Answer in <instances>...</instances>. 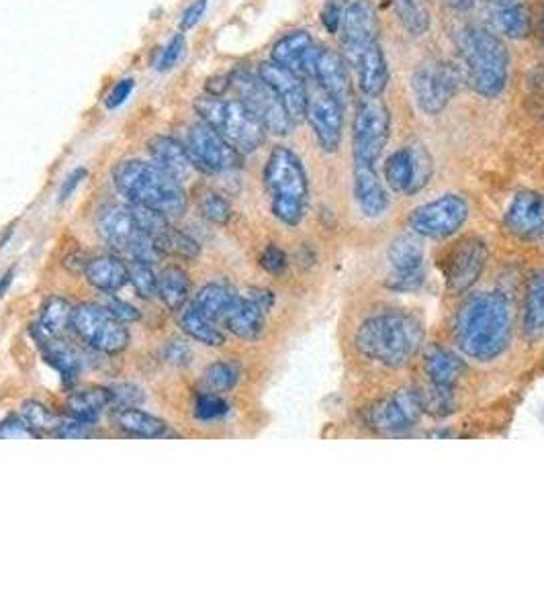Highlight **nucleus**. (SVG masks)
<instances>
[{
	"instance_id": "f257e3e1",
	"label": "nucleus",
	"mask_w": 544,
	"mask_h": 613,
	"mask_svg": "<svg viewBox=\"0 0 544 613\" xmlns=\"http://www.w3.org/2000/svg\"><path fill=\"white\" fill-rule=\"evenodd\" d=\"M512 338V305L502 293L471 295L459 309L455 340L465 356L489 362L502 356Z\"/></svg>"
},
{
	"instance_id": "f03ea898",
	"label": "nucleus",
	"mask_w": 544,
	"mask_h": 613,
	"mask_svg": "<svg viewBox=\"0 0 544 613\" xmlns=\"http://www.w3.org/2000/svg\"><path fill=\"white\" fill-rule=\"evenodd\" d=\"M424 342V325L403 311H385L360 323L356 350L383 366L399 368L410 362Z\"/></svg>"
},
{
	"instance_id": "7ed1b4c3",
	"label": "nucleus",
	"mask_w": 544,
	"mask_h": 613,
	"mask_svg": "<svg viewBox=\"0 0 544 613\" xmlns=\"http://www.w3.org/2000/svg\"><path fill=\"white\" fill-rule=\"evenodd\" d=\"M113 184L129 205L156 211L164 217H180L187 211L183 182L146 160H123L113 170Z\"/></svg>"
},
{
	"instance_id": "20e7f679",
	"label": "nucleus",
	"mask_w": 544,
	"mask_h": 613,
	"mask_svg": "<svg viewBox=\"0 0 544 613\" xmlns=\"http://www.w3.org/2000/svg\"><path fill=\"white\" fill-rule=\"evenodd\" d=\"M457 47L463 58L471 88L485 99L502 94L510 74L506 43L481 27H463L457 33Z\"/></svg>"
},
{
	"instance_id": "39448f33",
	"label": "nucleus",
	"mask_w": 544,
	"mask_h": 613,
	"mask_svg": "<svg viewBox=\"0 0 544 613\" xmlns=\"http://www.w3.org/2000/svg\"><path fill=\"white\" fill-rule=\"evenodd\" d=\"M264 186L270 211L283 225L297 227L307 213L309 180L301 158L287 146L270 152L264 166Z\"/></svg>"
},
{
	"instance_id": "423d86ee",
	"label": "nucleus",
	"mask_w": 544,
	"mask_h": 613,
	"mask_svg": "<svg viewBox=\"0 0 544 613\" xmlns=\"http://www.w3.org/2000/svg\"><path fill=\"white\" fill-rule=\"evenodd\" d=\"M195 111L242 156L262 148L266 129L242 101L207 94L195 101Z\"/></svg>"
},
{
	"instance_id": "0eeeda50",
	"label": "nucleus",
	"mask_w": 544,
	"mask_h": 613,
	"mask_svg": "<svg viewBox=\"0 0 544 613\" xmlns=\"http://www.w3.org/2000/svg\"><path fill=\"white\" fill-rule=\"evenodd\" d=\"M70 327L86 346L109 356L121 354L131 342L125 323L115 319L105 305L97 303H82L74 307Z\"/></svg>"
},
{
	"instance_id": "6e6552de",
	"label": "nucleus",
	"mask_w": 544,
	"mask_h": 613,
	"mask_svg": "<svg viewBox=\"0 0 544 613\" xmlns=\"http://www.w3.org/2000/svg\"><path fill=\"white\" fill-rule=\"evenodd\" d=\"M230 88H234V92L238 94V101H242L254 113V117L264 125L266 133L272 135L291 133L295 123L287 115L275 90L260 78V74L238 70L230 74Z\"/></svg>"
},
{
	"instance_id": "1a4fd4ad",
	"label": "nucleus",
	"mask_w": 544,
	"mask_h": 613,
	"mask_svg": "<svg viewBox=\"0 0 544 613\" xmlns=\"http://www.w3.org/2000/svg\"><path fill=\"white\" fill-rule=\"evenodd\" d=\"M391 133V113L381 97H367L360 101L352 125L354 162L371 164L379 160Z\"/></svg>"
},
{
	"instance_id": "9d476101",
	"label": "nucleus",
	"mask_w": 544,
	"mask_h": 613,
	"mask_svg": "<svg viewBox=\"0 0 544 613\" xmlns=\"http://www.w3.org/2000/svg\"><path fill=\"white\" fill-rule=\"evenodd\" d=\"M185 148L197 168L205 174H223L240 168L242 154L236 152L213 127L205 121L193 123L187 131Z\"/></svg>"
},
{
	"instance_id": "9b49d317",
	"label": "nucleus",
	"mask_w": 544,
	"mask_h": 613,
	"mask_svg": "<svg viewBox=\"0 0 544 613\" xmlns=\"http://www.w3.org/2000/svg\"><path fill=\"white\" fill-rule=\"evenodd\" d=\"M469 219V203L459 195H442L418 207L410 217V227L416 235L432 240L450 238Z\"/></svg>"
},
{
	"instance_id": "f8f14e48",
	"label": "nucleus",
	"mask_w": 544,
	"mask_h": 613,
	"mask_svg": "<svg viewBox=\"0 0 544 613\" xmlns=\"http://www.w3.org/2000/svg\"><path fill=\"white\" fill-rule=\"evenodd\" d=\"M459 88V72L450 64H424L412 78V90L418 107L426 115H438L446 109Z\"/></svg>"
},
{
	"instance_id": "ddd939ff",
	"label": "nucleus",
	"mask_w": 544,
	"mask_h": 613,
	"mask_svg": "<svg viewBox=\"0 0 544 613\" xmlns=\"http://www.w3.org/2000/svg\"><path fill=\"white\" fill-rule=\"evenodd\" d=\"M424 395L418 389H401L369 411L371 428L387 434H403L416 428L424 413Z\"/></svg>"
},
{
	"instance_id": "4468645a",
	"label": "nucleus",
	"mask_w": 544,
	"mask_h": 613,
	"mask_svg": "<svg viewBox=\"0 0 544 613\" xmlns=\"http://www.w3.org/2000/svg\"><path fill=\"white\" fill-rule=\"evenodd\" d=\"M305 119L309 121L320 148L328 154H334L342 141L344 107L334 97H330L324 88L315 84V88L309 90Z\"/></svg>"
},
{
	"instance_id": "2eb2a0df",
	"label": "nucleus",
	"mask_w": 544,
	"mask_h": 613,
	"mask_svg": "<svg viewBox=\"0 0 544 613\" xmlns=\"http://www.w3.org/2000/svg\"><path fill=\"white\" fill-rule=\"evenodd\" d=\"M275 305V295L266 289H250L238 299L234 309L225 315L223 325L228 327L236 338L258 340L264 332L266 315Z\"/></svg>"
},
{
	"instance_id": "dca6fc26",
	"label": "nucleus",
	"mask_w": 544,
	"mask_h": 613,
	"mask_svg": "<svg viewBox=\"0 0 544 613\" xmlns=\"http://www.w3.org/2000/svg\"><path fill=\"white\" fill-rule=\"evenodd\" d=\"M344 58L352 66L362 92L367 97H381L389 82V68L379 39L346 47Z\"/></svg>"
},
{
	"instance_id": "f3484780",
	"label": "nucleus",
	"mask_w": 544,
	"mask_h": 613,
	"mask_svg": "<svg viewBox=\"0 0 544 613\" xmlns=\"http://www.w3.org/2000/svg\"><path fill=\"white\" fill-rule=\"evenodd\" d=\"M487 264V248L481 240L469 238L450 254L446 266V287L450 293L465 295L481 278Z\"/></svg>"
},
{
	"instance_id": "a211bd4d",
	"label": "nucleus",
	"mask_w": 544,
	"mask_h": 613,
	"mask_svg": "<svg viewBox=\"0 0 544 613\" xmlns=\"http://www.w3.org/2000/svg\"><path fill=\"white\" fill-rule=\"evenodd\" d=\"M258 74L272 90H275V94L279 97V101L283 103L291 121L293 123L303 121L305 113H307V99H309V90H307L303 78L293 74L291 70L275 64V62H264L260 66Z\"/></svg>"
},
{
	"instance_id": "6ab92c4d",
	"label": "nucleus",
	"mask_w": 544,
	"mask_h": 613,
	"mask_svg": "<svg viewBox=\"0 0 544 613\" xmlns=\"http://www.w3.org/2000/svg\"><path fill=\"white\" fill-rule=\"evenodd\" d=\"M320 50L322 47L313 41L307 31H293L272 47V62L301 78H313Z\"/></svg>"
},
{
	"instance_id": "aec40b11",
	"label": "nucleus",
	"mask_w": 544,
	"mask_h": 613,
	"mask_svg": "<svg viewBox=\"0 0 544 613\" xmlns=\"http://www.w3.org/2000/svg\"><path fill=\"white\" fill-rule=\"evenodd\" d=\"M97 231L107 246L119 254H127L129 246L135 242L140 233H144L135 221L131 205H107L99 211Z\"/></svg>"
},
{
	"instance_id": "412c9836",
	"label": "nucleus",
	"mask_w": 544,
	"mask_h": 613,
	"mask_svg": "<svg viewBox=\"0 0 544 613\" xmlns=\"http://www.w3.org/2000/svg\"><path fill=\"white\" fill-rule=\"evenodd\" d=\"M379 39V19L371 0H352L342 11L340 43L342 50Z\"/></svg>"
},
{
	"instance_id": "4be33fe9",
	"label": "nucleus",
	"mask_w": 544,
	"mask_h": 613,
	"mask_svg": "<svg viewBox=\"0 0 544 613\" xmlns=\"http://www.w3.org/2000/svg\"><path fill=\"white\" fill-rule=\"evenodd\" d=\"M315 84L324 88L330 97H334L342 107L350 101V74H348V62L344 56L332 50H320L313 74Z\"/></svg>"
},
{
	"instance_id": "5701e85b",
	"label": "nucleus",
	"mask_w": 544,
	"mask_h": 613,
	"mask_svg": "<svg viewBox=\"0 0 544 613\" xmlns=\"http://www.w3.org/2000/svg\"><path fill=\"white\" fill-rule=\"evenodd\" d=\"M354 199L365 217H381L389 207V197L375 166L354 162Z\"/></svg>"
},
{
	"instance_id": "b1692460",
	"label": "nucleus",
	"mask_w": 544,
	"mask_h": 613,
	"mask_svg": "<svg viewBox=\"0 0 544 613\" xmlns=\"http://www.w3.org/2000/svg\"><path fill=\"white\" fill-rule=\"evenodd\" d=\"M148 152L152 156V162L158 164L164 172L174 176L178 182L189 180L197 168L185 148V144H180L174 137L168 135H156L148 141Z\"/></svg>"
},
{
	"instance_id": "393cba45",
	"label": "nucleus",
	"mask_w": 544,
	"mask_h": 613,
	"mask_svg": "<svg viewBox=\"0 0 544 613\" xmlns=\"http://www.w3.org/2000/svg\"><path fill=\"white\" fill-rule=\"evenodd\" d=\"M84 276L90 287L113 295L129 282V266L117 254H101L97 258H90Z\"/></svg>"
},
{
	"instance_id": "a878e982",
	"label": "nucleus",
	"mask_w": 544,
	"mask_h": 613,
	"mask_svg": "<svg viewBox=\"0 0 544 613\" xmlns=\"http://www.w3.org/2000/svg\"><path fill=\"white\" fill-rule=\"evenodd\" d=\"M506 225L522 238L540 233L544 229V199L536 193H520L506 213Z\"/></svg>"
},
{
	"instance_id": "bb28decb",
	"label": "nucleus",
	"mask_w": 544,
	"mask_h": 613,
	"mask_svg": "<svg viewBox=\"0 0 544 613\" xmlns=\"http://www.w3.org/2000/svg\"><path fill=\"white\" fill-rule=\"evenodd\" d=\"M113 421L117 430L133 438H146V440H160L166 438L168 423L152 413H146L135 407H115Z\"/></svg>"
},
{
	"instance_id": "cd10ccee",
	"label": "nucleus",
	"mask_w": 544,
	"mask_h": 613,
	"mask_svg": "<svg viewBox=\"0 0 544 613\" xmlns=\"http://www.w3.org/2000/svg\"><path fill=\"white\" fill-rule=\"evenodd\" d=\"M72 311L74 307L64 297L52 295L45 299L39 321L33 325V336L37 342L43 344L48 340H60L72 325Z\"/></svg>"
},
{
	"instance_id": "c85d7f7f",
	"label": "nucleus",
	"mask_w": 544,
	"mask_h": 613,
	"mask_svg": "<svg viewBox=\"0 0 544 613\" xmlns=\"http://www.w3.org/2000/svg\"><path fill=\"white\" fill-rule=\"evenodd\" d=\"M158 297L166 309L180 313L191 299V278L185 268L166 266L158 274Z\"/></svg>"
},
{
	"instance_id": "c756f323",
	"label": "nucleus",
	"mask_w": 544,
	"mask_h": 613,
	"mask_svg": "<svg viewBox=\"0 0 544 613\" xmlns=\"http://www.w3.org/2000/svg\"><path fill=\"white\" fill-rule=\"evenodd\" d=\"M465 372L463 360L450 350L436 348L426 356V374L434 389L452 391Z\"/></svg>"
},
{
	"instance_id": "7c9ffc66",
	"label": "nucleus",
	"mask_w": 544,
	"mask_h": 613,
	"mask_svg": "<svg viewBox=\"0 0 544 613\" xmlns=\"http://www.w3.org/2000/svg\"><path fill=\"white\" fill-rule=\"evenodd\" d=\"M68 413L70 417L90 423V426H95L99 421L101 413L105 409H111L115 405L113 401V391L111 389H103V387H95V389H84L78 393H72L68 397Z\"/></svg>"
},
{
	"instance_id": "2f4dec72",
	"label": "nucleus",
	"mask_w": 544,
	"mask_h": 613,
	"mask_svg": "<svg viewBox=\"0 0 544 613\" xmlns=\"http://www.w3.org/2000/svg\"><path fill=\"white\" fill-rule=\"evenodd\" d=\"M178 323L183 332L195 340L197 344H203L207 348H219L225 344V334L215 325L213 319L203 315L195 303L187 305L178 315Z\"/></svg>"
},
{
	"instance_id": "473e14b6",
	"label": "nucleus",
	"mask_w": 544,
	"mask_h": 613,
	"mask_svg": "<svg viewBox=\"0 0 544 613\" xmlns=\"http://www.w3.org/2000/svg\"><path fill=\"white\" fill-rule=\"evenodd\" d=\"M238 299H240V295L232 287L213 282V285H207L197 293L195 305L199 307V311L203 315H207L209 319H213L217 323V321H223L225 315H228L234 309Z\"/></svg>"
},
{
	"instance_id": "72a5a7b5",
	"label": "nucleus",
	"mask_w": 544,
	"mask_h": 613,
	"mask_svg": "<svg viewBox=\"0 0 544 613\" xmlns=\"http://www.w3.org/2000/svg\"><path fill=\"white\" fill-rule=\"evenodd\" d=\"M389 262L393 272H414L424 268V246L416 233L399 235L389 248Z\"/></svg>"
},
{
	"instance_id": "f704fd0d",
	"label": "nucleus",
	"mask_w": 544,
	"mask_h": 613,
	"mask_svg": "<svg viewBox=\"0 0 544 613\" xmlns=\"http://www.w3.org/2000/svg\"><path fill=\"white\" fill-rule=\"evenodd\" d=\"M524 332L538 336L544 332V270L532 274L524 305Z\"/></svg>"
},
{
	"instance_id": "c9c22d12",
	"label": "nucleus",
	"mask_w": 544,
	"mask_h": 613,
	"mask_svg": "<svg viewBox=\"0 0 544 613\" xmlns=\"http://www.w3.org/2000/svg\"><path fill=\"white\" fill-rule=\"evenodd\" d=\"M385 182L389 184L391 191L395 193H407L412 191L414 182V150L403 148L389 156L385 162Z\"/></svg>"
},
{
	"instance_id": "e433bc0d",
	"label": "nucleus",
	"mask_w": 544,
	"mask_h": 613,
	"mask_svg": "<svg viewBox=\"0 0 544 613\" xmlns=\"http://www.w3.org/2000/svg\"><path fill=\"white\" fill-rule=\"evenodd\" d=\"M41 346H45V352H43L45 362H48L50 366H54L60 372L62 381L68 387L74 385L76 379H78V374H80V366H82L78 354L68 344H62L60 340H48V342H43Z\"/></svg>"
},
{
	"instance_id": "4c0bfd02",
	"label": "nucleus",
	"mask_w": 544,
	"mask_h": 613,
	"mask_svg": "<svg viewBox=\"0 0 544 613\" xmlns=\"http://www.w3.org/2000/svg\"><path fill=\"white\" fill-rule=\"evenodd\" d=\"M493 23L504 35L512 39H524L530 35V13L522 5H502L495 13Z\"/></svg>"
},
{
	"instance_id": "58836bf2",
	"label": "nucleus",
	"mask_w": 544,
	"mask_h": 613,
	"mask_svg": "<svg viewBox=\"0 0 544 613\" xmlns=\"http://www.w3.org/2000/svg\"><path fill=\"white\" fill-rule=\"evenodd\" d=\"M401 25L412 35H424L430 29V13L422 0H391Z\"/></svg>"
},
{
	"instance_id": "ea45409f",
	"label": "nucleus",
	"mask_w": 544,
	"mask_h": 613,
	"mask_svg": "<svg viewBox=\"0 0 544 613\" xmlns=\"http://www.w3.org/2000/svg\"><path fill=\"white\" fill-rule=\"evenodd\" d=\"M21 417L27 423V428L35 434V438L39 436H54L56 428L60 426V419L37 401H25L21 405Z\"/></svg>"
},
{
	"instance_id": "a19ab883",
	"label": "nucleus",
	"mask_w": 544,
	"mask_h": 613,
	"mask_svg": "<svg viewBox=\"0 0 544 613\" xmlns=\"http://www.w3.org/2000/svg\"><path fill=\"white\" fill-rule=\"evenodd\" d=\"M203 381H205V385L211 393H219V395L228 393L240 381V368L234 362H228V360L213 362L205 368Z\"/></svg>"
},
{
	"instance_id": "79ce46f5",
	"label": "nucleus",
	"mask_w": 544,
	"mask_h": 613,
	"mask_svg": "<svg viewBox=\"0 0 544 613\" xmlns=\"http://www.w3.org/2000/svg\"><path fill=\"white\" fill-rule=\"evenodd\" d=\"M156 244L164 252V256H176V258H183V260L197 258L199 250H201L199 244L193 238H189L187 233L178 231L174 227H170Z\"/></svg>"
},
{
	"instance_id": "37998d69",
	"label": "nucleus",
	"mask_w": 544,
	"mask_h": 613,
	"mask_svg": "<svg viewBox=\"0 0 544 613\" xmlns=\"http://www.w3.org/2000/svg\"><path fill=\"white\" fill-rule=\"evenodd\" d=\"M129 282L142 299H154L158 295V276L154 274L152 266L131 262L129 264Z\"/></svg>"
},
{
	"instance_id": "c03bdc74",
	"label": "nucleus",
	"mask_w": 544,
	"mask_h": 613,
	"mask_svg": "<svg viewBox=\"0 0 544 613\" xmlns=\"http://www.w3.org/2000/svg\"><path fill=\"white\" fill-rule=\"evenodd\" d=\"M230 413V403L225 401L219 393H201L195 399L193 415L199 421H217Z\"/></svg>"
},
{
	"instance_id": "a18cd8bd",
	"label": "nucleus",
	"mask_w": 544,
	"mask_h": 613,
	"mask_svg": "<svg viewBox=\"0 0 544 613\" xmlns=\"http://www.w3.org/2000/svg\"><path fill=\"white\" fill-rule=\"evenodd\" d=\"M201 213L205 219H209L215 225H225L232 219V205L225 201L219 193H205L199 201Z\"/></svg>"
},
{
	"instance_id": "49530a36",
	"label": "nucleus",
	"mask_w": 544,
	"mask_h": 613,
	"mask_svg": "<svg viewBox=\"0 0 544 613\" xmlns=\"http://www.w3.org/2000/svg\"><path fill=\"white\" fill-rule=\"evenodd\" d=\"M183 54H185V37L180 35V33H176V35L166 43L164 50L160 52V58H158V62H156V70H158V72H168V70H172V68L180 62V58H183Z\"/></svg>"
},
{
	"instance_id": "de8ad7c7",
	"label": "nucleus",
	"mask_w": 544,
	"mask_h": 613,
	"mask_svg": "<svg viewBox=\"0 0 544 613\" xmlns=\"http://www.w3.org/2000/svg\"><path fill=\"white\" fill-rule=\"evenodd\" d=\"M424 285V268L422 270H414V272H393L387 280V287L393 291H401V293H410V291H418Z\"/></svg>"
},
{
	"instance_id": "09e8293b",
	"label": "nucleus",
	"mask_w": 544,
	"mask_h": 613,
	"mask_svg": "<svg viewBox=\"0 0 544 613\" xmlns=\"http://www.w3.org/2000/svg\"><path fill=\"white\" fill-rule=\"evenodd\" d=\"M414 150V182H412V191L410 195L422 191V188L428 184L430 176H432V160L430 156L420 150V148H412Z\"/></svg>"
},
{
	"instance_id": "8fccbe9b",
	"label": "nucleus",
	"mask_w": 544,
	"mask_h": 613,
	"mask_svg": "<svg viewBox=\"0 0 544 613\" xmlns=\"http://www.w3.org/2000/svg\"><path fill=\"white\" fill-rule=\"evenodd\" d=\"M35 434L27 428L21 415H11L5 421H0V440H31Z\"/></svg>"
},
{
	"instance_id": "3c124183",
	"label": "nucleus",
	"mask_w": 544,
	"mask_h": 613,
	"mask_svg": "<svg viewBox=\"0 0 544 613\" xmlns=\"http://www.w3.org/2000/svg\"><path fill=\"white\" fill-rule=\"evenodd\" d=\"M260 266H262L266 272H270V274H283V272L287 270V266H289L287 254H285L279 246L270 244V246H266V248L262 250V254H260Z\"/></svg>"
},
{
	"instance_id": "603ef678",
	"label": "nucleus",
	"mask_w": 544,
	"mask_h": 613,
	"mask_svg": "<svg viewBox=\"0 0 544 613\" xmlns=\"http://www.w3.org/2000/svg\"><path fill=\"white\" fill-rule=\"evenodd\" d=\"M90 423L78 421L70 417L68 421H60V426L54 432V438H64V440H78V438H88L90 436Z\"/></svg>"
},
{
	"instance_id": "864d4df0",
	"label": "nucleus",
	"mask_w": 544,
	"mask_h": 613,
	"mask_svg": "<svg viewBox=\"0 0 544 613\" xmlns=\"http://www.w3.org/2000/svg\"><path fill=\"white\" fill-rule=\"evenodd\" d=\"M105 307H107V309L111 311V315H113L115 319H119L121 323H135V321H140V319H142V313H140L138 307H133L131 303L121 301V299H109Z\"/></svg>"
},
{
	"instance_id": "5fc2aeb1",
	"label": "nucleus",
	"mask_w": 544,
	"mask_h": 613,
	"mask_svg": "<svg viewBox=\"0 0 544 613\" xmlns=\"http://www.w3.org/2000/svg\"><path fill=\"white\" fill-rule=\"evenodd\" d=\"M162 356L168 364H174V366H187L193 358V352L191 348L185 344V342H168L162 350Z\"/></svg>"
},
{
	"instance_id": "6e6d98bb",
	"label": "nucleus",
	"mask_w": 544,
	"mask_h": 613,
	"mask_svg": "<svg viewBox=\"0 0 544 613\" xmlns=\"http://www.w3.org/2000/svg\"><path fill=\"white\" fill-rule=\"evenodd\" d=\"M111 391H113V401H115L113 409H115V407H135V405H138V403L144 399L142 391H140L138 387H133V385L111 387Z\"/></svg>"
},
{
	"instance_id": "4d7b16f0",
	"label": "nucleus",
	"mask_w": 544,
	"mask_h": 613,
	"mask_svg": "<svg viewBox=\"0 0 544 613\" xmlns=\"http://www.w3.org/2000/svg\"><path fill=\"white\" fill-rule=\"evenodd\" d=\"M133 86H135V82H133L131 78L119 80V82L111 88V92H109V97H107V109H117V107H121V105L131 97Z\"/></svg>"
},
{
	"instance_id": "13d9d810",
	"label": "nucleus",
	"mask_w": 544,
	"mask_h": 613,
	"mask_svg": "<svg viewBox=\"0 0 544 613\" xmlns=\"http://www.w3.org/2000/svg\"><path fill=\"white\" fill-rule=\"evenodd\" d=\"M205 11H207V0H195V3H191L189 9L183 13V19H180V29L183 31L193 29L201 21Z\"/></svg>"
},
{
	"instance_id": "bf43d9fd",
	"label": "nucleus",
	"mask_w": 544,
	"mask_h": 613,
	"mask_svg": "<svg viewBox=\"0 0 544 613\" xmlns=\"http://www.w3.org/2000/svg\"><path fill=\"white\" fill-rule=\"evenodd\" d=\"M322 23L326 27L328 33H338L340 31V23H342V11L336 5V0H328L324 11H322Z\"/></svg>"
},
{
	"instance_id": "052dcab7",
	"label": "nucleus",
	"mask_w": 544,
	"mask_h": 613,
	"mask_svg": "<svg viewBox=\"0 0 544 613\" xmlns=\"http://www.w3.org/2000/svg\"><path fill=\"white\" fill-rule=\"evenodd\" d=\"M84 176H86V170L84 168H76L74 172H70L68 174V178L64 180V184H62V188H60V203H64V201H68L70 197H72V193L76 191L78 188V184L84 180Z\"/></svg>"
},
{
	"instance_id": "680f3d73",
	"label": "nucleus",
	"mask_w": 544,
	"mask_h": 613,
	"mask_svg": "<svg viewBox=\"0 0 544 613\" xmlns=\"http://www.w3.org/2000/svg\"><path fill=\"white\" fill-rule=\"evenodd\" d=\"M88 262H90V258H86L84 254H74V256H70L64 264H66V268H68L70 272H74V274H84Z\"/></svg>"
},
{
	"instance_id": "e2e57ef3",
	"label": "nucleus",
	"mask_w": 544,
	"mask_h": 613,
	"mask_svg": "<svg viewBox=\"0 0 544 613\" xmlns=\"http://www.w3.org/2000/svg\"><path fill=\"white\" fill-rule=\"evenodd\" d=\"M13 278H15V268H9L3 276H0V297H5L9 287L13 285Z\"/></svg>"
},
{
	"instance_id": "0e129e2a",
	"label": "nucleus",
	"mask_w": 544,
	"mask_h": 613,
	"mask_svg": "<svg viewBox=\"0 0 544 613\" xmlns=\"http://www.w3.org/2000/svg\"><path fill=\"white\" fill-rule=\"evenodd\" d=\"M446 5H450L452 9H459V11H467L473 7L475 0H444Z\"/></svg>"
},
{
	"instance_id": "69168bd1",
	"label": "nucleus",
	"mask_w": 544,
	"mask_h": 613,
	"mask_svg": "<svg viewBox=\"0 0 544 613\" xmlns=\"http://www.w3.org/2000/svg\"><path fill=\"white\" fill-rule=\"evenodd\" d=\"M489 3H495V5H500V7H502V5H512L514 0H489Z\"/></svg>"
},
{
	"instance_id": "338daca9",
	"label": "nucleus",
	"mask_w": 544,
	"mask_h": 613,
	"mask_svg": "<svg viewBox=\"0 0 544 613\" xmlns=\"http://www.w3.org/2000/svg\"><path fill=\"white\" fill-rule=\"evenodd\" d=\"M542 35H544V21H542Z\"/></svg>"
}]
</instances>
